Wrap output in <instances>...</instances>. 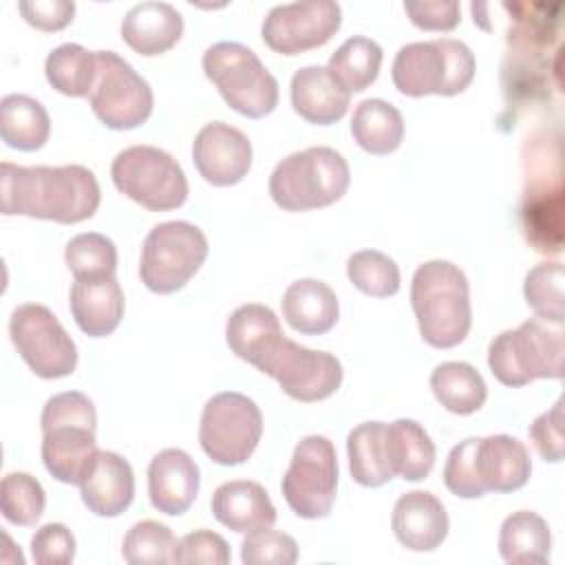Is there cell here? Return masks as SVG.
<instances>
[{
  "instance_id": "cell-1",
  "label": "cell",
  "mask_w": 565,
  "mask_h": 565,
  "mask_svg": "<svg viewBox=\"0 0 565 565\" xmlns=\"http://www.w3.org/2000/svg\"><path fill=\"white\" fill-rule=\"evenodd\" d=\"M102 201L99 183L86 166H0L2 214H22L55 223L90 218Z\"/></svg>"
},
{
  "instance_id": "cell-2",
  "label": "cell",
  "mask_w": 565,
  "mask_h": 565,
  "mask_svg": "<svg viewBox=\"0 0 565 565\" xmlns=\"http://www.w3.org/2000/svg\"><path fill=\"white\" fill-rule=\"evenodd\" d=\"M42 461L62 483L82 486L97 461V413L88 395L64 391L44 404L42 417Z\"/></svg>"
},
{
  "instance_id": "cell-3",
  "label": "cell",
  "mask_w": 565,
  "mask_h": 565,
  "mask_svg": "<svg viewBox=\"0 0 565 565\" xmlns=\"http://www.w3.org/2000/svg\"><path fill=\"white\" fill-rule=\"evenodd\" d=\"M411 307L426 344L450 349L466 340L472 324L470 287L455 263L437 258L419 265L411 280Z\"/></svg>"
},
{
  "instance_id": "cell-4",
  "label": "cell",
  "mask_w": 565,
  "mask_h": 565,
  "mask_svg": "<svg viewBox=\"0 0 565 565\" xmlns=\"http://www.w3.org/2000/svg\"><path fill=\"white\" fill-rule=\"evenodd\" d=\"M347 159L329 146H311L287 154L269 174V194L287 212L327 207L349 188Z\"/></svg>"
},
{
  "instance_id": "cell-5",
  "label": "cell",
  "mask_w": 565,
  "mask_h": 565,
  "mask_svg": "<svg viewBox=\"0 0 565 565\" xmlns=\"http://www.w3.org/2000/svg\"><path fill=\"white\" fill-rule=\"evenodd\" d=\"M475 68L477 62L466 42L455 38H437L404 44L395 53L391 77L402 95L450 97L470 86Z\"/></svg>"
},
{
  "instance_id": "cell-6",
  "label": "cell",
  "mask_w": 565,
  "mask_h": 565,
  "mask_svg": "<svg viewBox=\"0 0 565 565\" xmlns=\"http://www.w3.org/2000/svg\"><path fill=\"white\" fill-rule=\"evenodd\" d=\"M563 329L541 318H530L516 329L501 331L488 347V366L505 386H523L534 380L563 377Z\"/></svg>"
},
{
  "instance_id": "cell-7",
  "label": "cell",
  "mask_w": 565,
  "mask_h": 565,
  "mask_svg": "<svg viewBox=\"0 0 565 565\" xmlns=\"http://www.w3.org/2000/svg\"><path fill=\"white\" fill-rule=\"evenodd\" d=\"M205 77L236 113L258 119L278 104V82L260 57L241 42H216L203 53Z\"/></svg>"
},
{
  "instance_id": "cell-8",
  "label": "cell",
  "mask_w": 565,
  "mask_h": 565,
  "mask_svg": "<svg viewBox=\"0 0 565 565\" xmlns=\"http://www.w3.org/2000/svg\"><path fill=\"white\" fill-rule=\"evenodd\" d=\"M207 249V238L194 223H159L146 234L141 245V282L154 294H174L201 269Z\"/></svg>"
},
{
  "instance_id": "cell-9",
  "label": "cell",
  "mask_w": 565,
  "mask_h": 565,
  "mask_svg": "<svg viewBox=\"0 0 565 565\" xmlns=\"http://www.w3.org/2000/svg\"><path fill=\"white\" fill-rule=\"evenodd\" d=\"M115 188L152 212L181 207L188 199V179L172 154L154 146H130L117 152L110 166Z\"/></svg>"
},
{
  "instance_id": "cell-10",
  "label": "cell",
  "mask_w": 565,
  "mask_h": 565,
  "mask_svg": "<svg viewBox=\"0 0 565 565\" xmlns=\"http://www.w3.org/2000/svg\"><path fill=\"white\" fill-rule=\"evenodd\" d=\"M263 435V413L256 402L236 391L212 395L201 413L199 444L218 466L245 463Z\"/></svg>"
},
{
  "instance_id": "cell-11",
  "label": "cell",
  "mask_w": 565,
  "mask_h": 565,
  "mask_svg": "<svg viewBox=\"0 0 565 565\" xmlns=\"http://www.w3.org/2000/svg\"><path fill=\"white\" fill-rule=\"evenodd\" d=\"M280 488L296 516H327L338 490V455L333 441L324 435H309L300 439L294 448Z\"/></svg>"
},
{
  "instance_id": "cell-12",
  "label": "cell",
  "mask_w": 565,
  "mask_h": 565,
  "mask_svg": "<svg viewBox=\"0 0 565 565\" xmlns=\"http://www.w3.org/2000/svg\"><path fill=\"white\" fill-rule=\"evenodd\" d=\"M9 335L20 358L42 380L66 377L77 366L73 338L44 305H18L9 320Z\"/></svg>"
},
{
  "instance_id": "cell-13",
  "label": "cell",
  "mask_w": 565,
  "mask_h": 565,
  "mask_svg": "<svg viewBox=\"0 0 565 565\" xmlns=\"http://www.w3.org/2000/svg\"><path fill=\"white\" fill-rule=\"evenodd\" d=\"M97 53V77L88 95L95 117L110 130H132L148 121L154 97L150 84L115 51Z\"/></svg>"
},
{
  "instance_id": "cell-14",
  "label": "cell",
  "mask_w": 565,
  "mask_h": 565,
  "mask_svg": "<svg viewBox=\"0 0 565 565\" xmlns=\"http://www.w3.org/2000/svg\"><path fill=\"white\" fill-rule=\"evenodd\" d=\"M274 377L282 393L298 402H320L342 384V364L327 351L307 349L280 335L256 366Z\"/></svg>"
},
{
  "instance_id": "cell-15",
  "label": "cell",
  "mask_w": 565,
  "mask_h": 565,
  "mask_svg": "<svg viewBox=\"0 0 565 565\" xmlns=\"http://www.w3.org/2000/svg\"><path fill=\"white\" fill-rule=\"evenodd\" d=\"M342 24V9L333 0L276 4L263 20V42L282 55H298L327 44Z\"/></svg>"
},
{
  "instance_id": "cell-16",
  "label": "cell",
  "mask_w": 565,
  "mask_h": 565,
  "mask_svg": "<svg viewBox=\"0 0 565 565\" xmlns=\"http://www.w3.org/2000/svg\"><path fill=\"white\" fill-rule=\"evenodd\" d=\"M192 161L207 183L234 185L252 168V141L225 121H210L194 137Z\"/></svg>"
},
{
  "instance_id": "cell-17",
  "label": "cell",
  "mask_w": 565,
  "mask_h": 565,
  "mask_svg": "<svg viewBox=\"0 0 565 565\" xmlns=\"http://www.w3.org/2000/svg\"><path fill=\"white\" fill-rule=\"evenodd\" d=\"M201 472L196 461L181 448H163L148 466V494L154 510L179 516L190 510L199 494Z\"/></svg>"
},
{
  "instance_id": "cell-18",
  "label": "cell",
  "mask_w": 565,
  "mask_h": 565,
  "mask_svg": "<svg viewBox=\"0 0 565 565\" xmlns=\"http://www.w3.org/2000/svg\"><path fill=\"white\" fill-rule=\"evenodd\" d=\"M444 503L428 490L404 492L391 514V527L399 545L413 552H433L448 534Z\"/></svg>"
},
{
  "instance_id": "cell-19",
  "label": "cell",
  "mask_w": 565,
  "mask_h": 565,
  "mask_svg": "<svg viewBox=\"0 0 565 565\" xmlns=\"http://www.w3.org/2000/svg\"><path fill=\"white\" fill-rule=\"evenodd\" d=\"M475 466L486 492H514L527 483L532 472L525 444L512 435L477 437Z\"/></svg>"
},
{
  "instance_id": "cell-20",
  "label": "cell",
  "mask_w": 565,
  "mask_h": 565,
  "mask_svg": "<svg viewBox=\"0 0 565 565\" xmlns=\"http://www.w3.org/2000/svg\"><path fill=\"white\" fill-rule=\"evenodd\" d=\"M68 302L73 320L90 338L113 333L119 327L126 309L124 291L115 276L75 280Z\"/></svg>"
},
{
  "instance_id": "cell-21",
  "label": "cell",
  "mask_w": 565,
  "mask_h": 565,
  "mask_svg": "<svg viewBox=\"0 0 565 565\" xmlns=\"http://www.w3.org/2000/svg\"><path fill=\"white\" fill-rule=\"evenodd\" d=\"M210 505L214 519L238 534H249L276 523V508L267 490L256 481L236 479L221 483Z\"/></svg>"
},
{
  "instance_id": "cell-22",
  "label": "cell",
  "mask_w": 565,
  "mask_h": 565,
  "mask_svg": "<svg viewBox=\"0 0 565 565\" xmlns=\"http://www.w3.org/2000/svg\"><path fill=\"white\" fill-rule=\"evenodd\" d=\"M82 501L97 516H119L135 499V475L128 459L99 450L88 477L82 481Z\"/></svg>"
},
{
  "instance_id": "cell-23",
  "label": "cell",
  "mask_w": 565,
  "mask_h": 565,
  "mask_svg": "<svg viewBox=\"0 0 565 565\" xmlns=\"http://www.w3.org/2000/svg\"><path fill=\"white\" fill-rule=\"evenodd\" d=\"M183 35V15L170 2H139L121 20L124 42L139 55H161Z\"/></svg>"
},
{
  "instance_id": "cell-24",
  "label": "cell",
  "mask_w": 565,
  "mask_h": 565,
  "mask_svg": "<svg viewBox=\"0 0 565 565\" xmlns=\"http://www.w3.org/2000/svg\"><path fill=\"white\" fill-rule=\"evenodd\" d=\"M280 307L287 324L305 335H322L331 331L340 316L335 291L318 278H300L291 282L282 294Z\"/></svg>"
},
{
  "instance_id": "cell-25",
  "label": "cell",
  "mask_w": 565,
  "mask_h": 565,
  "mask_svg": "<svg viewBox=\"0 0 565 565\" xmlns=\"http://www.w3.org/2000/svg\"><path fill=\"white\" fill-rule=\"evenodd\" d=\"M291 106L309 124L329 126L340 121L349 108V93L342 90L327 66L309 64L291 77Z\"/></svg>"
},
{
  "instance_id": "cell-26",
  "label": "cell",
  "mask_w": 565,
  "mask_h": 565,
  "mask_svg": "<svg viewBox=\"0 0 565 565\" xmlns=\"http://www.w3.org/2000/svg\"><path fill=\"white\" fill-rule=\"evenodd\" d=\"M280 335H285L280 329V320L269 307L258 302L236 307L225 324L227 347L252 366H258V362Z\"/></svg>"
},
{
  "instance_id": "cell-27",
  "label": "cell",
  "mask_w": 565,
  "mask_h": 565,
  "mask_svg": "<svg viewBox=\"0 0 565 565\" xmlns=\"http://www.w3.org/2000/svg\"><path fill=\"white\" fill-rule=\"evenodd\" d=\"M349 470L355 483L380 488L395 477L388 452V424L364 422L347 437Z\"/></svg>"
},
{
  "instance_id": "cell-28",
  "label": "cell",
  "mask_w": 565,
  "mask_h": 565,
  "mask_svg": "<svg viewBox=\"0 0 565 565\" xmlns=\"http://www.w3.org/2000/svg\"><path fill=\"white\" fill-rule=\"evenodd\" d=\"M552 534L547 521L530 510L505 516L499 530V554L510 565L550 563Z\"/></svg>"
},
{
  "instance_id": "cell-29",
  "label": "cell",
  "mask_w": 565,
  "mask_h": 565,
  "mask_svg": "<svg viewBox=\"0 0 565 565\" xmlns=\"http://www.w3.org/2000/svg\"><path fill=\"white\" fill-rule=\"evenodd\" d=\"M51 135V117L46 108L22 93L4 95L0 102V137L9 148L33 152L40 150Z\"/></svg>"
},
{
  "instance_id": "cell-30",
  "label": "cell",
  "mask_w": 565,
  "mask_h": 565,
  "mask_svg": "<svg viewBox=\"0 0 565 565\" xmlns=\"http://www.w3.org/2000/svg\"><path fill=\"white\" fill-rule=\"evenodd\" d=\"M351 135L362 150L371 154H388L402 146L404 117L391 102L371 97L355 106Z\"/></svg>"
},
{
  "instance_id": "cell-31",
  "label": "cell",
  "mask_w": 565,
  "mask_h": 565,
  "mask_svg": "<svg viewBox=\"0 0 565 565\" xmlns=\"http://www.w3.org/2000/svg\"><path fill=\"white\" fill-rule=\"evenodd\" d=\"M430 388L437 402L455 413L470 415L477 413L488 397V386L481 373L468 362H441L430 373Z\"/></svg>"
},
{
  "instance_id": "cell-32",
  "label": "cell",
  "mask_w": 565,
  "mask_h": 565,
  "mask_svg": "<svg viewBox=\"0 0 565 565\" xmlns=\"http://www.w3.org/2000/svg\"><path fill=\"white\" fill-rule=\"evenodd\" d=\"M391 466L404 481H422L435 466V444L422 424L399 417L388 424Z\"/></svg>"
},
{
  "instance_id": "cell-33",
  "label": "cell",
  "mask_w": 565,
  "mask_h": 565,
  "mask_svg": "<svg viewBox=\"0 0 565 565\" xmlns=\"http://www.w3.org/2000/svg\"><path fill=\"white\" fill-rule=\"evenodd\" d=\"M380 66L382 46L371 38L353 35L331 53L327 71L333 82L351 95L366 90L377 79Z\"/></svg>"
},
{
  "instance_id": "cell-34",
  "label": "cell",
  "mask_w": 565,
  "mask_h": 565,
  "mask_svg": "<svg viewBox=\"0 0 565 565\" xmlns=\"http://www.w3.org/2000/svg\"><path fill=\"white\" fill-rule=\"evenodd\" d=\"M44 73L57 93L88 97L97 77V53L75 42L60 44L46 55Z\"/></svg>"
},
{
  "instance_id": "cell-35",
  "label": "cell",
  "mask_w": 565,
  "mask_h": 565,
  "mask_svg": "<svg viewBox=\"0 0 565 565\" xmlns=\"http://www.w3.org/2000/svg\"><path fill=\"white\" fill-rule=\"evenodd\" d=\"M563 280H565V269L561 263H539L525 274L523 296L527 307L536 313V318L552 324H563L565 320Z\"/></svg>"
},
{
  "instance_id": "cell-36",
  "label": "cell",
  "mask_w": 565,
  "mask_h": 565,
  "mask_svg": "<svg viewBox=\"0 0 565 565\" xmlns=\"http://www.w3.org/2000/svg\"><path fill=\"white\" fill-rule=\"evenodd\" d=\"M347 276L362 294L373 298H388L399 291V267L380 249L353 252L347 260Z\"/></svg>"
},
{
  "instance_id": "cell-37",
  "label": "cell",
  "mask_w": 565,
  "mask_h": 565,
  "mask_svg": "<svg viewBox=\"0 0 565 565\" xmlns=\"http://www.w3.org/2000/svg\"><path fill=\"white\" fill-rule=\"evenodd\" d=\"M64 260L75 280L115 276L117 247L99 232H82L66 243Z\"/></svg>"
},
{
  "instance_id": "cell-38",
  "label": "cell",
  "mask_w": 565,
  "mask_h": 565,
  "mask_svg": "<svg viewBox=\"0 0 565 565\" xmlns=\"http://www.w3.org/2000/svg\"><path fill=\"white\" fill-rule=\"evenodd\" d=\"M46 494L42 483L29 472H9L0 483L2 516L20 527L35 525L44 512Z\"/></svg>"
},
{
  "instance_id": "cell-39",
  "label": "cell",
  "mask_w": 565,
  "mask_h": 565,
  "mask_svg": "<svg viewBox=\"0 0 565 565\" xmlns=\"http://www.w3.org/2000/svg\"><path fill=\"white\" fill-rule=\"evenodd\" d=\"M177 539L172 530L159 521L146 519L135 523L124 536L121 556L130 565H166L174 563Z\"/></svg>"
},
{
  "instance_id": "cell-40",
  "label": "cell",
  "mask_w": 565,
  "mask_h": 565,
  "mask_svg": "<svg viewBox=\"0 0 565 565\" xmlns=\"http://www.w3.org/2000/svg\"><path fill=\"white\" fill-rule=\"evenodd\" d=\"M241 561L245 565H294L298 561V543L294 536L271 527L254 530L241 543Z\"/></svg>"
},
{
  "instance_id": "cell-41",
  "label": "cell",
  "mask_w": 565,
  "mask_h": 565,
  "mask_svg": "<svg viewBox=\"0 0 565 565\" xmlns=\"http://www.w3.org/2000/svg\"><path fill=\"white\" fill-rule=\"evenodd\" d=\"M477 437H468L452 446L444 463V486L459 499H479L486 494L475 466Z\"/></svg>"
},
{
  "instance_id": "cell-42",
  "label": "cell",
  "mask_w": 565,
  "mask_h": 565,
  "mask_svg": "<svg viewBox=\"0 0 565 565\" xmlns=\"http://www.w3.org/2000/svg\"><path fill=\"white\" fill-rule=\"evenodd\" d=\"M232 558L227 541L212 530H194L177 541L174 563H205V565H227Z\"/></svg>"
},
{
  "instance_id": "cell-43",
  "label": "cell",
  "mask_w": 565,
  "mask_h": 565,
  "mask_svg": "<svg viewBox=\"0 0 565 565\" xmlns=\"http://www.w3.org/2000/svg\"><path fill=\"white\" fill-rule=\"evenodd\" d=\"M31 558L38 565H68L75 558V536L64 523H46L31 536Z\"/></svg>"
},
{
  "instance_id": "cell-44",
  "label": "cell",
  "mask_w": 565,
  "mask_h": 565,
  "mask_svg": "<svg viewBox=\"0 0 565 565\" xmlns=\"http://www.w3.org/2000/svg\"><path fill=\"white\" fill-rule=\"evenodd\" d=\"M527 435L545 461L558 463L565 455V437H563V399L541 413L527 428Z\"/></svg>"
},
{
  "instance_id": "cell-45",
  "label": "cell",
  "mask_w": 565,
  "mask_h": 565,
  "mask_svg": "<svg viewBox=\"0 0 565 565\" xmlns=\"http://www.w3.org/2000/svg\"><path fill=\"white\" fill-rule=\"evenodd\" d=\"M404 11L411 22L424 31H452L459 24V2L433 0V2H404Z\"/></svg>"
},
{
  "instance_id": "cell-46",
  "label": "cell",
  "mask_w": 565,
  "mask_h": 565,
  "mask_svg": "<svg viewBox=\"0 0 565 565\" xmlns=\"http://www.w3.org/2000/svg\"><path fill=\"white\" fill-rule=\"evenodd\" d=\"M18 9L22 18L40 31H60L75 15V2L71 0H22Z\"/></svg>"
}]
</instances>
